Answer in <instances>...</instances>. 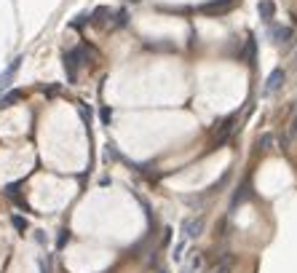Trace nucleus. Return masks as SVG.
I'll return each mask as SVG.
<instances>
[{
  "mask_svg": "<svg viewBox=\"0 0 297 273\" xmlns=\"http://www.w3.org/2000/svg\"><path fill=\"white\" fill-rule=\"evenodd\" d=\"M284 83V70H273L271 72V78H268V83H265V91L271 94V91H276L278 86Z\"/></svg>",
  "mask_w": 297,
  "mask_h": 273,
  "instance_id": "3",
  "label": "nucleus"
},
{
  "mask_svg": "<svg viewBox=\"0 0 297 273\" xmlns=\"http://www.w3.org/2000/svg\"><path fill=\"white\" fill-rule=\"evenodd\" d=\"M19 99H22V91H11V94H6V97L0 99V110H3V107H11L14 102H19Z\"/></svg>",
  "mask_w": 297,
  "mask_h": 273,
  "instance_id": "4",
  "label": "nucleus"
},
{
  "mask_svg": "<svg viewBox=\"0 0 297 273\" xmlns=\"http://www.w3.org/2000/svg\"><path fill=\"white\" fill-rule=\"evenodd\" d=\"M260 11H263V19H271V16H273V3L263 0V3H260Z\"/></svg>",
  "mask_w": 297,
  "mask_h": 273,
  "instance_id": "7",
  "label": "nucleus"
},
{
  "mask_svg": "<svg viewBox=\"0 0 297 273\" xmlns=\"http://www.w3.org/2000/svg\"><path fill=\"white\" fill-rule=\"evenodd\" d=\"M201 228H203V220L201 217H193L182 225V233H185V239H198L201 236Z\"/></svg>",
  "mask_w": 297,
  "mask_h": 273,
  "instance_id": "2",
  "label": "nucleus"
},
{
  "mask_svg": "<svg viewBox=\"0 0 297 273\" xmlns=\"http://www.w3.org/2000/svg\"><path fill=\"white\" fill-rule=\"evenodd\" d=\"M233 262H236L233 257H225V260H222L220 265L215 268V273H230V270H233Z\"/></svg>",
  "mask_w": 297,
  "mask_h": 273,
  "instance_id": "6",
  "label": "nucleus"
},
{
  "mask_svg": "<svg viewBox=\"0 0 297 273\" xmlns=\"http://www.w3.org/2000/svg\"><path fill=\"white\" fill-rule=\"evenodd\" d=\"M19 64H22V56H16V59H14V62H11V64H8V67H6V72L0 75V91L11 86V78L16 75V70H19Z\"/></svg>",
  "mask_w": 297,
  "mask_h": 273,
  "instance_id": "1",
  "label": "nucleus"
},
{
  "mask_svg": "<svg viewBox=\"0 0 297 273\" xmlns=\"http://www.w3.org/2000/svg\"><path fill=\"white\" fill-rule=\"evenodd\" d=\"M294 134H297V118H294Z\"/></svg>",
  "mask_w": 297,
  "mask_h": 273,
  "instance_id": "9",
  "label": "nucleus"
},
{
  "mask_svg": "<svg viewBox=\"0 0 297 273\" xmlns=\"http://www.w3.org/2000/svg\"><path fill=\"white\" fill-rule=\"evenodd\" d=\"M14 225H16V228H19V230H24V228H27V222L19 217V214H16V217H14Z\"/></svg>",
  "mask_w": 297,
  "mask_h": 273,
  "instance_id": "8",
  "label": "nucleus"
},
{
  "mask_svg": "<svg viewBox=\"0 0 297 273\" xmlns=\"http://www.w3.org/2000/svg\"><path fill=\"white\" fill-rule=\"evenodd\" d=\"M273 35H276V41H278V43H284V41H289L292 30H289V27H273Z\"/></svg>",
  "mask_w": 297,
  "mask_h": 273,
  "instance_id": "5",
  "label": "nucleus"
}]
</instances>
